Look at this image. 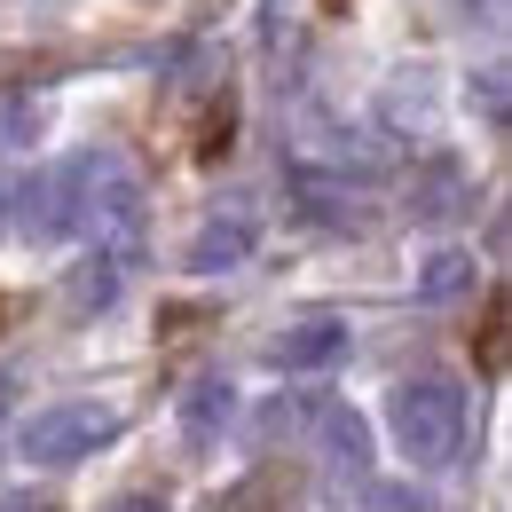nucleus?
<instances>
[{"instance_id":"9b49d317","label":"nucleus","mask_w":512,"mask_h":512,"mask_svg":"<svg viewBox=\"0 0 512 512\" xmlns=\"http://www.w3.org/2000/svg\"><path fill=\"white\" fill-rule=\"evenodd\" d=\"M473 95H481V119H489V127H505V71L489 64L481 79H473Z\"/></svg>"},{"instance_id":"4468645a","label":"nucleus","mask_w":512,"mask_h":512,"mask_svg":"<svg viewBox=\"0 0 512 512\" xmlns=\"http://www.w3.org/2000/svg\"><path fill=\"white\" fill-rule=\"evenodd\" d=\"M379 512H426V505H418V497H386Z\"/></svg>"},{"instance_id":"7ed1b4c3","label":"nucleus","mask_w":512,"mask_h":512,"mask_svg":"<svg viewBox=\"0 0 512 512\" xmlns=\"http://www.w3.org/2000/svg\"><path fill=\"white\" fill-rule=\"evenodd\" d=\"M119 434V410L111 402H56L24 426V457L32 465H71V457H95V449Z\"/></svg>"},{"instance_id":"f03ea898","label":"nucleus","mask_w":512,"mask_h":512,"mask_svg":"<svg viewBox=\"0 0 512 512\" xmlns=\"http://www.w3.org/2000/svg\"><path fill=\"white\" fill-rule=\"evenodd\" d=\"M457 442H465V394H457V386H449V379L394 386V449H402L418 473L449 465Z\"/></svg>"},{"instance_id":"0eeeda50","label":"nucleus","mask_w":512,"mask_h":512,"mask_svg":"<svg viewBox=\"0 0 512 512\" xmlns=\"http://www.w3.org/2000/svg\"><path fill=\"white\" fill-rule=\"evenodd\" d=\"M229 410H237V386L205 371V379H197L190 394H182V426H190V442H213V434L229 426Z\"/></svg>"},{"instance_id":"9d476101","label":"nucleus","mask_w":512,"mask_h":512,"mask_svg":"<svg viewBox=\"0 0 512 512\" xmlns=\"http://www.w3.org/2000/svg\"><path fill=\"white\" fill-rule=\"evenodd\" d=\"M457 197H465V182H457V166H434L418 190H410V213H457Z\"/></svg>"},{"instance_id":"1a4fd4ad","label":"nucleus","mask_w":512,"mask_h":512,"mask_svg":"<svg viewBox=\"0 0 512 512\" xmlns=\"http://www.w3.org/2000/svg\"><path fill=\"white\" fill-rule=\"evenodd\" d=\"M111 300H119V260L95 253L87 268H79V276H71V308L87 316V308H111Z\"/></svg>"},{"instance_id":"2eb2a0df","label":"nucleus","mask_w":512,"mask_h":512,"mask_svg":"<svg viewBox=\"0 0 512 512\" xmlns=\"http://www.w3.org/2000/svg\"><path fill=\"white\" fill-rule=\"evenodd\" d=\"M8 394H16V371H0V410H8Z\"/></svg>"},{"instance_id":"6e6552de","label":"nucleus","mask_w":512,"mask_h":512,"mask_svg":"<svg viewBox=\"0 0 512 512\" xmlns=\"http://www.w3.org/2000/svg\"><path fill=\"white\" fill-rule=\"evenodd\" d=\"M465 284H473V253H457V245H449V253H434L426 268H418V300H426V308L457 300Z\"/></svg>"},{"instance_id":"f8f14e48","label":"nucleus","mask_w":512,"mask_h":512,"mask_svg":"<svg viewBox=\"0 0 512 512\" xmlns=\"http://www.w3.org/2000/svg\"><path fill=\"white\" fill-rule=\"evenodd\" d=\"M32 142V103H0V150H24Z\"/></svg>"},{"instance_id":"ddd939ff","label":"nucleus","mask_w":512,"mask_h":512,"mask_svg":"<svg viewBox=\"0 0 512 512\" xmlns=\"http://www.w3.org/2000/svg\"><path fill=\"white\" fill-rule=\"evenodd\" d=\"M111 512H166V505H158V497H119Z\"/></svg>"},{"instance_id":"423d86ee","label":"nucleus","mask_w":512,"mask_h":512,"mask_svg":"<svg viewBox=\"0 0 512 512\" xmlns=\"http://www.w3.org/2000/svg\"><path fill=\"white\" fill-rule=\"evenodd\" d=\"M316 442H323V465L339 481H363L371 473V426L347 410V402H316Z\"/></svg>"},{"instance_id":"f257e3e1","label":"nucleus","mask_w":512,"mask_h":512,"mask_svg":"<svg viewBox=\"0 0 512 512\" xmlns=\"http://www.w3.org/2000/svg\"><path fill=\"white\" fill-rule=\"evenodd\" d=\"M24 229L32 237H71L87 229L111 260H127L142 245V182L119 150H79L64 166H48L24 190Z\"/></svg>"},{"instance_id":"20e7f679","label":"nucleus","mask_w":512,"mask_h":512,"mask_svg":"<svg viewBox=\"0 0 512 512\" xmlns=\"http://www.w3.org/2000/svg\"><path fill=\"white\" fill-rule=\"evenodd\" d=\"M260 245V221H253V205H221L205 229L190 237V276H221V268H237V260H253Z\"/></svg>"},{"instance_id":"39448f33","label":"nucleus","mask_w":512,"mask_h":512,"mask_svg":"<svg viewBox=\"0 0 512 512\" xmlns=\"http://www.w3.org/2000/svg\"><path fill=\"white\" fill-rule=\"evenodd\" d=\"M347 347H355V339H347L339 316H308V323H284V331L268 339V363H276V371H331Z\"/></svg>"}]
</instances>
